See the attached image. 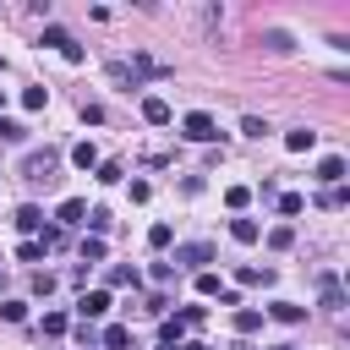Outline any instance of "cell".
I'll return each instance as SVG.
<instances>
[{
  "mask_svg": "<svg viewBox=\"0 0 350 350\" xmlns=\"http://www.w3.org/2000/svg\"><path fill=\"white\" fill-rule=\"evenodd\" d=\"M55 164H60V153H55V148H33V153H22V180L49 186V180H55Z\"/></svg>",
  "mask_w": 350,
  "mask_h": 350,
  "instance_id": "6da1fadb",
  "label": "cell"
},
{
  "mask_svg": "<svg viewBox=\"0 0 350 350\" xmlns=\"http://www.w3.org/2000/svg\"><path fill=\"white\" fill-rule=\"evenodd\" d=\"M213 257H219V246H213V241H180V246H175V262H170V268H191V273H202V268H208Z\"/></svg>",
  "mask_w": 350,
  "mask_h": 350,
  "instance_id": "7a4b0ae2",
  "label": "cell"
},
{
  "mask_svg": "<svg viewBox=\"0 0 350 350\" xmlns=\"http://www.w3.org/2000/svg\"><path fill=\"white\" fill-rule=\"evenodd\" d=\"M38 44H49V49H60V55H66L71 66H82V60H88V55H82V44H77V38H71V33L60 27V22H44V33H38Z\"/></svg>",
  "mask_w": 350,
  "mask_h": 350,
  "instance_id": "3957f363",
  "label": "cell"
},
{
  "mask_svg": "<svg viewBox=\"0 0 350 350\" xmlns=\"http://www.w3.org/2000/svg\"><path fill=\"white\" fill-rule=\"evenodd\" d=\"M180 137L186 142H219V120L208 109H191V115H180Z\"/></svg>",
  "mask_w": 350,
  "mask_h": 350,
  "instance_id": "277c9868",
  "label": "cell"
},
{
  "mask_svg": "<svg viewBox=\"0 0 350 350\" xmlns=\"http://www.w3.org/2000/svg\"><path fill=\"white\" fill-rule=\"evenodd\" d=\"M104 77H109L120 93H137V88H142V82H137V71H131V60H109V66H104Z\"/></svg>",
  "mask_w": 350,
  "mask_h": 350,
  "instance_id": "5b68a950",
  "label": "cell"
},
{
  "mask_svg": "<svg viewBox=\"0 0 350 350\" xmlns=\"http://www.w3.org/2000/svg\"><path fill=\"white\" fill-rule=\"evenodd\" d=\"M142 120H148V126H170V120H175V109H170V98H159V93H148V98H142Z\"/></svg>",
  "mask_w": 350,
  "mask_h": 350,
  "instance_id": "8992f818",
  "label": "cell"
},
{
  "mask_svg": "<svg viewBox=\"0 0 350 350\" xmlns=\"http://www.w3.org/2000/svg\"><path fill=\"white\" fill-rule=\"evenodd\" d=\"M317 295H323V312H345V284H339L334 273L317 279Z\"/></svg>",
  "mask_w": 350,
  "mask_h": 350,
  "instance_id": "52a82bcc",
  "label": "cell"
},
{
  "mask_svg": "<svg viewBox=\"0 0 350 350\" xmlns=\"http://www.w3.org/2000/svg\"><path fill=\"white\" fill-rule=\"evenodd\" d=\"M77 312H82V323H98V317L109 312V290H88V295L77 301Z\"/></svg>",
  "mask_w": 350,
  "mask_h": 350,
  "instance_id": "ba28073f",
  "label": "cell"
},
{
  "mask_svg": "<svg viewBox=\"0 0 350 350\" xmlns=\"http://www.w3.org/2000/svg\"><path fill=\"white\" fill-rule=\"evenodd\" d=\"M317 180H323V186H345V159H339V153L317 159Z\"/></svg>",
  "mask_w": 350,
  "mask_h": 350,
  "instance_id": "9c48e42d",
  "label": "cell"
},
{
  "mask_svg": "<svg viewBox=\"0 0 350 350\" xmlns=\"http://www.w3.org/2000/svg\"><path fill=\"white\" fill-rule=\"evenodd\" d=\"M284 148H290V153H312V148H317V131H312V126H295V131H284Z\"/></svg>",
  "mask_w": 350,
  "mask_h": 350,
  "instance_id": "30bf717a",
  "label": "cell"
},
{
  "mask_svg": "<svg viewBox=\"0 0 350 350\" xmlns=\"http://www.w3.org/2000/svg\"><path fill=\"white\" fill-rule=\"evenodd\" d=\"M16 230H22V235L44 230V208H38V202H22V208H16Z\"/></svg>",
  "mask_w": 350,
  "mask_h": 350,
  "instance_id": "8fae6325",
  "label": "cell"
},
{
  "mask_svg": "<svg viewBox=\"0 0 350 350\" xmlns=\"http://www.w3.org/2000/svg\"><path fill=\"white\" fill-rule=\"evenodd\" d=\"M257 328H262V312H257V306H241V312H235V334H241V339H252Z\"/></svg>",
  "mask_w": 350,
  "mask_h": 350,
  "instance_id": "7c38bea8",
  "label": "cell"
},
{
  "mask_svg": "<svg viewBox=\"0 0 350 350\" xmlns=\"http://www.w3.org/2000/svg\"><path fill=\"white\" fill-rule=\"evenodd\" d=\"M262 44H268L273 55H290V49H295V38H290L284 27H262Z\"/></svg>",
  "mask_w": 350,
  "mask_h": 350,
  "instance_id": "4fadbf2b",
  "label": "cell"
},
{
  "mask_svg": "<svg viewBox=\"0 0 350 350\" xmlns=\"http://www.w3.org/2000/svg\"><path fill=\"white\" fill-rule=\"evenodd\" d=\"M55 219H60V224H82V219H88V202H82V197H66Z\"/></svg>",
  "mask_w": 350,
  "mask_h": 350,
  "instance_id": "5bb4252c",
  "label": "cell"
},
{
  "mask_svg": "<svg viewBox=\"0 0 350 350\" xmlns=\"http://www.w3.org/2000/svg\"><path fill=\"white\" fill-rule=\"evenodd\" d=\"M262 230H257V219H230V241H241V246H252Z\"/></svg>",
  "mask_w": 350,
  "mask_h": 350,
  "instance_id": "9a60e30c",
  "label": "cell"
},
{
  "mask_svg": "<svg viewBox=\"0 0 350 350\" xmlns=\"http://www.w3.org/2000/svg\"><path fill=\"white\" fill-rule=\"evenodd\" d=\"M98 345H104V350H126V345H131V328H120V323H109V328L98 334Z\"/></svg>",
  "mask_w": 350,
  "mask_h": 350,
  "instance_id": "2e32d148",
  "label": "cell"
},
{
  "mask_svg": "<svg viewBox=\"0 0 350 350\" xmlns=\"http://www.w3.org/2000/svg\"><path fill=\"white\" fill-rule=\"evenodd\" d=\"M71 164H77V170H98V148H93V142H77V148H71Z\"/></svg>",
  "mask_w": 350,
  "mask_h": 350,
  "instance_id": "e0dca14e",
  "label": "cell"
},
{
  "mask_svg": "<svg viewBox=\"0 0 350 350\" xmlns=\"http://www.w3.org/2000/svg\"><path fill=\"white\" fill-rule=\"evenodd\" d=\"M77 252H82V262H104V252H109V246H104V235H82V246H77Z\"/></svg>",
  "mask_w": 350,
  "mask_h": 350,
  "instance_id": "ac0fdd59",
  "label": "cell"
},
{
  "mask_svg": "<svg viewBox=\"0 0 350 350\" xmlns=\"http://www.w3.org/2000/svg\"><path fill=\"white\" fill-rule=\"evenodd\" d=\"M235 279H241V284H273V268H252V262H241Z\"/></svg>",
  "mask_w": 350,
  "mask_h": 350,
  "instance_id": "d6986e66",
  "label": "cell"
},
{
  "mask_svg": "<svg viewBox=\"0 0 350 350\" xmlns=\"http://www.w3.org/2000/svg\"><path fill=\"white\" fill-rule=\"evenodd\" d=\"M268 317H279V323H301V317H306V306H295V301H273V306H268Z\"/></svg>",
  "mask_w": 350,
  "mask_h": 350,
  "instance_id": "ffe728a7",
  "label": "cell"
},
{
  "mask_svg": "<svg viewBox=\"0 0 350 350\" xmlns=\"http://www.w3.org/2000/svg\"><path fill=\"white\" fill-rule=\"evenodd\" d=\"M268 246H273V252H290V246H295V230H290V224H273V230H268Z\"/></svg>",
  "mask_w": 350,
  "mask_h": 350,
  "instance_id": "44dd1931",
  "label": "cell"
},
{
  "mask_svg": "<svg viewBox=\"0 0 350 350\" xmlns=\"http://www.w3.org/2000/svg\"><path fill=\"white\" fill-rule=\"evenodd\" d=\"M159 334H164L159 345H180V334H186V317H180V312H175V317H164V328H159Z\"/></svg>",
  "mask_w": 350,
  "mask_h": 350,
  "instance_id": "7402d4cb",
  "label": "cell"
},
{
  "mask_svg": "<svg viewBox=\"0 0 350 350\" xmlns=\"http://www.w3.org/2000/svg\"><path fill=\"white\" fill-rule=\"evenodd\" d=\"M317 202H323V208H334V213H339V208H345V202H350V191H345V186H323V197H317Z\"/></svg>",
  "mask_w": 350,
  "mask_h": 350,
  "instance_id": "603a6c76",
  "label": "cell"
},
{
  "mask_svg": "<svg viewBox=\"0 0 350 350\" xmlns=\"http://www.w3.org/2000/svg\"><path fill=\"white\" fill-rule=\"evenodd\" d=\"M301 208H306V197H301V191H279V213H284V219H295Z\"/></svg>",
  "mask_w": 350,
  "mask_h": 350,
  "instance_id": "cb8c5ba5",
  "label": "cell"
},
{
  "mask_svg": "<svg viewBox=\"0 0 350 350\" xmlns=\"http://www.w3.org/2000/svg\"><path fill=\"white\" fill-rule=\"evenodd\" d=\"M0 317H5V323H27V301H16V295L0 301Z\"/></svg>",
  "mask_w": 350,
  "mask_h": 350,
  "instance_id": "d4e9b609",
  "label": "cell"
},
{
  "mask_svg": "<svg viewBox=\"0 0 350 350\" xmlns=\"http://www.w3.org/2000/svg\"><path fill=\"white\" fill-rule=\"evenodd\" d=\"M66 328H71V317H66V312H44V334H49V339H60Z\"/></svg>",
  "mask_w": 350,
  "mask_h": 350,
  "instance_id": "484cf974",
  "label": "cell"
},
{
  "mask_svg": "<svg viewBox=\"0 0 350 350\" xmlns=\"http://www.w3.org/2000/svg\"><path fill=\"white\" fill-rule=\"evenodd\" d=\"M268 131H273V126H268L262 115H246V120H241V137H268Z\"/></svg>",
  "mask_w": 350,
  "mask_h": 350,
  "instance_id": "4316f807",
  "label": "cell"
},
{
  "mask_svg": "<svg viewBox=\"0 0 350 350\" xmlns=\"http://www.w3.org/2000/svg\"><path fill=\"white\" fill-rule=\"evenodd\" d=\"M170 241H175V230H170V224H153V230H148V246H153V252H164Z\"/></svg>",
  "mask_w": 350,
  "mask_h": 350,
  "instance_id": "83f0119b",
  "label": "cell"
},
{
  "mask_svg": "<svg viewBox=\"0 0 350 350\" xmlns=\"http://www.w3.org/2000/svg\"><path fill=\"white\" fill-rule=\"evenodd\" d=\"M82 224H88L93 235H104V230H109V213H104V208H88V219H82Z\"/></svg>",
  "mask_w": 350,
  "mask_h": 350,
  "instance_id": "f1b7e54d",
  "label": "cell"
},
{
  "mask_svg": "<svg viewBox=\"0 0 350 350\" xmlns=\"http://www.w3.org/2000/svg\"><path fill=\"white\" fill-rule=\"evenodd\" d=\"M44 252H49V246H44V241H22V246H16V257H22V262H38V257H44Z\"/></svg>",
  "mask_w": 350,
  "mask_h": 350,
  "instance_id": "f546056e",
  "label": "cell"
},
{
  "mask_svg": "<svg viewBox=\"0 0 350 350\" xmlns=\"http://www.w3.org/2000/svg\"><path fill=\"white\" fill-rule=\"evenodd\" d=\"M109 284H115V290H126V284L137 290V268H109Z\"/></svg>",
  "mask_w": 350,
  "mask_h": 350,
  "instance_id": "4dcf8cb0",
  "label": "cell"
},
{
  "mask_svg": "<svg viewBox=\"0 0 350 350\" xmlns=\"http://www.w3.org/2000/svg\"><path fill=\"white\" fill-rule=\"evenodd\" d=\"M22 104H27V109H44V104H49V88H27Z\"/></svg>",
  "mask_w": 350,
  "mask_h": 350,
  "instance_id": "1f68e13d",
  "label": "cell"
},
{
  "mask_svg": "<svg viewBox=\"0 0 350 350\" xmlns=\"http://www.w3.org/2000/svg\"><path fill=\"white\" fill-rule=\"evenodd\" d=\"M224 202H230V208H235V213H241V208H246V202H252V191H246V186H230V191H224Z\"/></svg>",
  "mask_w": 350,
  "mask_h": 350,
  "instance_id": "d6a6232c",
  "label": "cell"
},
{
  "mask_svg": "<svg viewBox=\"0 0 350 350\" xmlns=\"http://www.w3.org/2000/svg\"><path fill=\"white\" fill-rule=\"evenodd\" d=\"M197 290H202V295H219V273L202 268V273H197Z\"/></svg>",
  "mask_w": 350,
  "mask_h": 350,
  "instance_id": "836d02e7",
  "label": "cell"
},
{
  "mask_svg": "<svg viewBox=\"0 0 350 350\" xmlns=\"http://www.w3.org/2000/svg\"><path fill=\"white\" fill-rule=\"evenodd\" d=\"M49 290H55V273L38 268V273H33V295H49Z\"/></svg>",
  "mask_w": 350,
  "mask_h": 350,
  "instance_id": "e575fe53",
  "label": "cell"
},
{
  "mask_svg": "<svg viewBox=\"0 0 350 350\" xmlns=\"http://www.w3.org/2000/svg\"><path fill=\"white\" fill-rule=\"evenodd\" d=\"M0 137H5V142H22V137H27V126H16V120H0Z\"/></svg>",
  "mask_w": 350,
  "mask_h": 350,
  "instance_id": "d590c367",
  "label": "cell"
},
{
  "mask_svg": "<svg viewBox=\"0 0 350 350\" xmlns=\"http://www.w3.org/2000/svg\"><path fill=\"white\" fill-rule=\"evenodd\" d=\"M82 120L88 126H104V104H82Z\"/></svg>",
  "mask_w": 350,
  "mask_h": 350,
  "instance_id": "8d00e7d4",
  "label": "cell"
},
{
  "mask_svg": "<svg viewBox=\"0 0 350 350\" xmlns=\"http://www.w3.org/2000/svg\"><path fill=\"white\" fill-rule=\"evenodd\" d=\"M98 180H104V186H115V180H120V164H115V159H109V164H98Z\"/></svg>",
  "mask_w": 350,
  "mask_h": 350,
  "instance_id": "74e56055",
  "label": "cell"
},
{
  "mask_svg": "<svg viewBox=\"0 0 350 350\" xmlns=\"http://www.w3.org/2000/svg\"><path fill=\"white\" fill-rule=\"evenodd\" d=\"M170 350H213V345H202V339H180V345H170Z\"/></svg>",
  "mask_w": 350,
  "mask_h": 350,
  "instance_id": "f35d334b",
  "label": "cell"
},
{
  "mask_svg": "<svg viewBox=\"0 0 350 350\" xmlns=\"http://www.w3.org/2000/svg\"><path fill=\"white\" fill-rule=\"evenodd\" d=\"M273 350H301V345H273Z\"/></svg>",
  "mask_w": 350,
  "mask_h": 350,
  "instance_id": "ab89813d",
  "label": "cell"
},
{
  "mask_svg": "<svg viewBox=\"0 0 350 350\" xmlns=\"http://www.w3.org/2000/svg\"><path fill=\"white\" fill-rule=\"evenodd\" d=\"M0 290H5V262H0Z\"/></svg>",
  "mask_w": 350,
  "mask_h": 350,
  "instance_id": "60d3db41",
  "label": "cell"
}]
</instances>
